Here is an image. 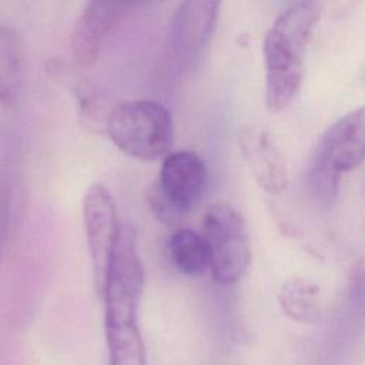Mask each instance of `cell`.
<instances>
[{
	"label": "cell",
	"mask_w": 365,
	"mask_h": 365,
	"mask_svg": "<svg viewBox=\"0 0 365 365\" xmlns=\"http://www.w3.org/2000/svg\"><path fill=\"white\" fill-rule=\"evenodd\" d=\"M319 14L318 3L297 1L277 17L265 33V103L274 113L287 108L302 84L305 54Z\"/></svg>",
	"instance_id": "obj_1"
},
{
	"label": "cell",
	"mask_w": 365,
	"mask_h": 365,
	"mask_svg": "<svg viewBox=\"0 0 365 365\" xmlns=\"http://www.w3.org/2000/svg\"><path fill=\"white\" fill-rule=\"evenodd\" d=\"M365 157V114L359 107L336 120L322 134L314 153L309 181L325 205L336 198L341 177L356 170Z\"/></svg>",
	"instance_id": "obj_2"
},
{
	"label": "cell",
	"mask_w": 365,
	"mask_h": 365,
	"mask_svg": "<svg viewBox=\"0 0 365 365\" xmlns=\"http://www.w3.org/2000/svg\"><path fill=\"white\" fill-rule=\"evenodd\" d=\"M104 131L127 155L155 161L165 157L173 144V117L155 100H130L108 113Z\"/></svg>",
	"instance_id": "obj_3"
},
{
	"label": "cell",
	"mask_w": 365,
	"mask_h": 365,
	"mask_svg": "<svg viewBox=\"0 0 365 365\" xmlns=\"http://www.w3.org/2000/svg\"><path fill=\"white\" fill-rule=\"evenodd\" d=\"M207 187V167L192 151L168 153L160 174L148 191V202L158 220L174 225L202 198Z\"/></svg>",
	"instance_id": "obj_4"
},
{
	"label": "cell",
	"mask_w": 365,
	"mask_h": 365,
	"mask_svg": "<svg viewBox=\"0 0 365 365\" xmlns=\"http://www.w3.org/2000/svg\"><path fill=\"white\" fill-rule=\"evenodd\" d=\"M201 227L212 278L222 285L240 281L251 262L250 237L240 211L224 201L210 204Z\"/></svg>",
	"instance_id": "obj_5"
},
{
	"label": "cell",
	"mask_w": 365,
	"mask_h": 365,
	"mask_svg": "<svg viewBox=\"0 0 365 365\" xmlns=\"http://www.w3.org/2000/svg\"><path fill=\"white\" fill-rule=\"evenodd\" d=\"M83 221L94 288L101 297L120 227L113 197L103 184L94 182L87 188L83 198Z\"/></svg>",
	"instance_id": "obj_6"
},
{
	"label": "cell",
	"mask_w": 365,
	"mask_h": 365,
	"mask_svg": "<svg viewBox=\"0 0 365 365\" xmlns=\"http://www.w3.org/2000/svg\"><path fill=\"white\" fill-rule=\"evenodd\" d=\"M220 3L190 0L175 10L171 20L168 47L180 68H191L207 48L217 26Z\"/></svg>",
	"instance_id": "obj_7"
},
{
	"label": "cell",
	"mask_w": 365,
	"mask_h": 365,
	"mask_svg": "<svg viewBox=\"0 0 365 365\" xmlns=\"http://www.w3.org/2000/svg\"><path fill=\"white\" fill-rule=\"evenodd\" d=\"M131 3L93 0L74 21L70 44L77 67H90L98 58L104 38L128 14Z\"/></svg>",
	"instance_id": "obj_8"
},
{
	"label": "cell",
	"mask_w": 365,
	"mask_h": 365,
	"mask_svg": "<svg viewBox=\"0 0 365 365\" xmlns=\"http://www.w3.org/2000/svg\"><path fill=\"white\" fill-rule=\"evenodd\" d=\"M241 150L259 187L269 194H281L287 190L289 181L287 163L267 131L248 127L241 134Z\"/></svg>",
	"instance_id": "obj_9"
},
{
	"label": "cell",
	"mask_w": 365,
	"mask_h": 365,
	"mask_svg": "<svg viewBox=\"0 0 365 365\" xmlns=\"http://www.w3.org/2000/svg\"><path fill=\"white\" fill-rule=\"evenodd\" d=\"M26 84V50L20 33L10 24H0V106L19 104Z\"/></svg>",
	"instance_id": "obj_10"
},
{
	"label": "cell",
	"mask_w": 365,
	"mask_h": 365,
	"mask_svg": "<svg viewBox=\"0 0 365 365\" xmlns=\"http://www.w3.org/2000/svg\"><path fill=\"white\" fill-rule=\"evenodd\" d=\"M50 73L76 97L78 118L83 127L93 133L104 131L108 114H106L103 100L90 78L64 61H54L50 66Z\"/></svg>",
	"instance_id": "obj_11"
},
{
	"label": "cell",
	"mask_w": 365,
	"mask_h": 365,
	"mask_svg": "<svg viewBox=\"0 0 365 365\" xmlns=\"http://www.w3.org/2000/svg\"><path fill=\"white\" fill-rule=\"evenodd\" d=\"M173 264L188 277L204 274L210 268V254L200 232L190 228L175 230L167 242Z\"/></svg>",
	"instance_id": "obj_12"
},
{
	"label": "cell",
	"mask_w": 365,
	"mask_h": 365,
	"mask_svg": "<svg viewBox=\"0 0 365 365\" xmlns=\"http://www.w3.org/2000/svg\"><path fill=\"white\" fill-rule=\"evenodd\" d=\"M110 365H147L138 321L104 322Z\"/></svg>",
	"instance_id": "obj_13"
},
{
	"label": "cell",
	"mask_w": 365,
	"mask_h": 365,
	"mask_svg": "<svg viewBox=\"0 0 365 365\" xmlns=\"http://www.w3.org/2000/svg\"><path fill=\"white\" fill-rule=\"evenodd\" d=\"M279 305L292 321L312 324L321 314L319 287L307 278H291L279 291Z\"/></svg>",
	"instance_id": "obj_14"
},
{
	"label": "cell",
	"mask_w": 365,
	"mask_h": 365,
	"mask_svg": "<svg viewBox=\"0 0 365 365\" xmlns=\"http://www.w3.org/2000/svg\"><path fill=\"white\" fill-rule=\"evenodd\" d=\"M13 182L9 177L0 178V254L3 252L4 242L7 240L11 212H13Z\"/></svg>",
	"instance_id": "obj_15"
}]
</instances>
